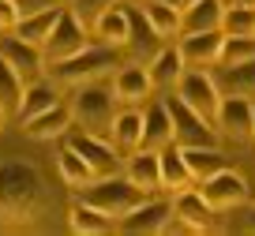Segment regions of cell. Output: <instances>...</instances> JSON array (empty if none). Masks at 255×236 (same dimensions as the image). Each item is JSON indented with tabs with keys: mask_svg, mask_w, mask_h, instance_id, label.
<instances>
[{
	"mask_svg": "<svg viewBox=\"0 0 255 236\" xmlns=\"http://www.w3.org/2000/svg\"><path fill=\"white\" fill-rule=\"evenodd\" d=\"M45 180L23 157L0 161V229H26L41 214Z\"/></svg>",
	"mask_w": 255,
	"mask_h": 236,
	"instance_id": "1",
	"label": "cell"
},
{
	"mask_svg": "<svg viewBox=\"0 0 255 236\" xmlns=\"http://www.w3.org/2000/svg\"><path fill=\"white\" fill-rule=\"evenodd\" d=\"M120 49L113 45H87L83 53L68 56L60 64H49L45 75H53L56 87H83V83H98L102 75H109L113 68H120Z\"/></svg>",
	"mask_w": 255,
	"mask_h": 236,
	"instance_id": "2",
	"label": "cell"
},
{
	"mask_svg": "<svg viewBox=\"0 0 255 236\" xmlns=\"http://www.w3.org/2000/svg\"><path fill=\"white\" fill-rule=\"evenodd\" d=\"M72 127L79 124V131H90L98 139H109L113 131V117H117V98L113 90L98 87V83H83L72 94Z\"/></svg>",
	"mask_w": 255,
	"mask_h": 236,
	"instance_id": "3",
	"label": "cell"
},
{
	"mask_svg": "<svg viewBox=\"0 0 255 236\" xmlns=\"http://www.w3.org/2000/svg\"><path fill=\"white\" fill-rule=\"evenodd\" d=\"M146 199V191L143 188H135V184L128 180V176H102V180H94V184H87L83 188V203H90V206H98V210H105L109 218H124L131 206H139Z\"/></svg>",
	"mask_w": 255,
	"mask_h": 236,
	"instance_id": "4",
	"label": "cell"
},
{
	"mask_svg": "<svg viewBox=\"0 0 255 236\" xmlns=\"http://www.w3.org/2000/svg\"><path fill=\"white\" fill-rule=\"evenodd\" d=\"M165 109H169V120H173V142L176 146H218L222 135L210 120H203L195 109L180 102V98H165Z\"/></svg>",
	"mask_w": 255,
	"mask_h": 236,
	"instance_id": "5",
	"label": "cell"
},
{
	"mask_svg": "<svg viewBox=\"0 0 255 236\" xmlns=\"http://www.w3.org/2000/svg\"><path fill=\"white\" fill-rule=\"evenodd\" d=\"M90 45V30L75 19V11L64 4V11H60V19H56V26H53V34L45 38V45H41V56H45V68L49 64H60V60H68V56H75V53H83V49Z\"/></svg>",
	"mask_w": 255,
	"mask_h": 236,
	"instance_id": "6",
	"label": "cell"
},
{
	"mask_svg": "<svg viewBox=\"0 0 255 236\" xmlns=\"http://www.w3.org/2000/svg\"><path fill=\"white\" fill-rule=\"evenodd\" d=\"M176 98H180L188 109H195L203 120L214 124V113H218V102H222V90H218L214 75L203 68H184V75L176 79Z\"/></svg>",
	"mask_w": 255,
	"mask_h": 236,
	"instance_id": "7",
	"label": "cell"
},
{
	"mask_svg": "<svg viewBox=\"0 0 255 236\" xmlns=\"http://www.w3.org/2000/svg\"><path fill=\"white\" fill-rule=\"evenodd\" d=\"M68 146H72L75 154L90 165L94 180L124 173V154H120L109 139H98V135H90V131H75V135H68Z\"/></svg>",
	"mask_w": 255,
	"mask_h": 236,
	"instance_id": "8",
	"label": "cell"
},
{
	"mask_svg": "<svg viewBox=\"0 0 255 236\" xmlns=\"http://www.w3.org/2000/svg\"><path fill=\"white\" fill-rule=\"evenodd\" d=\"M199 195L207 199V206L214 214H225V210H237V206L248 203V195H252V188H248V180L240 173H233L229 165L218 169L214 176H207V180H199Z\"/></svg>",
	"mask_w": 255,
	"mask_h": 236,
	"instance_id": "9",
	"label": "cell"
},
{
	"mask_svg": "<svg viewBox=\"0 0 255 236\" xmlns=\"http://www.w3.org/2000/svg\"><path fill=\"white\" fill-rule=\"evenodd\" d=\"M169 218H173V199L146 195L139 206H131V210L117 221V233H128V236H154V233H165Z\"/></svg>",
	"mask_w": 255,
	"mask_h": 236,
	"instance_id": "10",
	"label": "cell"
},
{
	"mask_svg": "<svg viewBox=\"0 0 255 236\" xmlns=\"http://www.w3.org/2000/svg\"><path fill=\"white\" fill-rule=\"evenodd\" d=\"M252 124H255V102L252 98L222 94L218 113H214L218 135H225V139H233V142H244V139H252Z\"/></svg>",
	"mask_w": 255,
	"mask_h": 236,
	"instance_id": "11",
	"label": "cell"
},
{
	"mask_svg": "<svg viewBox=\"0 0 255 236\" xmlns=\"http://www.w3.org/2000/svg\"><path fill=\"white\" fill-rule=\"evenodd\" d=\"M0 56L15 68V75L23 79V83H34V79L45 75V56H41V45H30V41L15 38V34H8V38L0 41Z\"/></svg>",
	"mask_w": 255,
	"mask_h": 236,
	"instance_id": "12",
	"label": "cell"
},
{
	"mask_svg": "<svg viewBox=\"0 0 255 236\" xmlns=\"http://www.w3.org/2000/svg\"><path fill=\"white\" fill-rule=\"evenodd\" d=\"M222 41H225V34H222V30L184 34V38L176 41V49H180V56H184V68H203V71H210V68L218 64Z\"/></svg>",
	"mask_w": 255,
	"mask_h": 236,
	"instance_id": "13",
	"label": "cell"
},
{
	"mask_svg": "<svg viewBox=\"0 0 255 236\" xmlns=\"http://www.w3.org/2000/svg\"><path fill=\"white\" fill-rule=\"evenodd\" d=\"M173 218L180 221L188 233H210L214 225V210L207 206V199L199 195V188H184L173 195Z\"/></svg>",
	"mask_w": 255,
	"mask_h": 236,
	"instance_id": "14",
	"label": "cell"
},
{
	"mask_svg": "<svg viewBox=\"0 0 255 236\" xmlns=\"http://www.w3.org/2000/svg\"><path fill=\"white\" fill-rule=\"evenodd\" d=\"M150 94H154V83H150L146 64H120L117 75H113V98L124 105H139Z\"/></svg>",
	"mask_w": 255,
	"mask_h": 236,
	"instance_id": "15",
	"label": "cell"
},
{
	"mask_svg": "<svg viewBox=\"0 0 255 236\" xmlns=\"http://www.w3.org/2000/svg\"><path fill=\"white\" fill-rule=\"evenodd\" d=\"M23 131H26V139H38V142H49V139L68 135V131H72V105H68V102L49 105L45 113L23 120Z\"/></svg>",
	"mask_w": 255,
	"mask_h": 236,
	"instance_id": "16",
	"label": "cell"
},
{
	"mask_svg": "<svg viewBox=\"0 0 255 236\" xmlns=\"http://www.w3.org/2000/svg\"><path fill=\"white\" fill-rule=\"evenodd\" d=\"M124 176L135 188H143L146 195H161V165H158V150H131L124 161Z\"/></svg>",
	"mask_w": 255,
	"mask_h": 236,
	"instance_id": "17",
	"label": "cell"
},
{
	"mask_svg": "<svg viewBox=\"0 0 255 236\" xmlns=\"http://www.w3.org/2000/svg\"><path fill=\"white\" fill-rule=\"evenodd\" d=\"M222 11H225V0H191V4H184L176 38L199 34V30H222Z\"/></svg>",
	"mask_w": 255,
	"mask_h": 236,
	"instance_id": "18",
	"label": "cell"
},
{
	"mask_svg": "<svg viewBox=\"0 0 255 236\" xmlns=\"http://www.w3.org/2000/svg\"><path fill=\"white\" fill-rule=\"evenodd\" d=\"M90 34L98 38V45H113V49H124L128 45V34H131V19H128L124 8H105L102 15L90 23Z\"/></svg>",
	"mask_w": 255,
	"mask_h": 236,
	"instance_id": "19",
	"label": "cell"
},
{
	"mask_svg": "<svg viewBox=\"0 0 255 236\" xmlns=\"http://www.w3.org/2000/svg\"><path fill=\"white\" fill-rule=\"evenodd\" d=\"M68 225H72V233H79V236H105V233H117V218H109L105 210L83 203V199L68 206Z\"/></svg>",
	"mask_w": 255,
	"mask_h": 236,
	"instance_id": "20",
	"label": "cell"
},
{
	"mask_svg": "<svg viewBox=\"0 0 255 236\" xmlns=\"http://www.w3.org/2000/svg\"><path fill=\"white\" fill-rule=\"evenodd\" d=\"M128 19H131V34H128V45H124V49L135 56V64H150L154 53H158L165 41H161L158 30L143 19V11H128Z\"/></svg>",
	"mask_w": 255,
	"mask_h": 236,
	"instance_id": "21",
	"label": "cell"
},
{
	"mask_svg": "<svg viewBox=\"0 0 255 236\" xmlns=\"http://www.w3.org/2000/svg\"><path fill=\"white\" fill-rule=\"evenodd\" d=\"M146 71H150L154 90H169V94H173L176 79L184 75V56H180V49H176V45H161L158 53H154V60L146 64Z\"/></svg>",
	"mask_w": 255,
	"mask_h": 236,
	"instance_id": "22",
	"label": "cell"
},
{
	"mask_svg": "<svg viewBox=\"0 0 255 236\" xmlns=\"http://www.w3.org/2000/svg\"><path fill=\"white\" fill-rule=\"evenodd\" d=\"M214 83L222 94H237V98H252L255 102V60L233 64V68L214 64Z\"/></svg>",
	"mask_w": 255,
	"mask_h": 236,
	"instance_id": "23",
	"label": "cell"
},
{
	"mask_svg": "<svg viewBox=\"0 0 255 236\" xmlns=\"http://www.w3.org/2000/svg\"><path fill=\"white\" fill-rule=\"evenodd\" d=\"M109 142H113L124 157L131 154V150H139V142H143V113H139L135 105H128L124 113H117V117H113Z\"/></svg>",
	"mask_w": 255,
	"mask_h": 236,
	"instance_id": "24",
	"label": "cell"
},
{
	"mask_svg": "<svg viewBox=\"0 0 255 236\" xmlns=\"http://www.w3.org/2000/svg\"><path fill=\"white\" fill-rule=\"evenodd\" d=\"M173 142V120H169L165 102H150L143 113V150H161Z\"/></svg>",
	"mask_w": 255,
	"mask_h": 236,
	"instance_id": "25",
	"label": "cell"
},
{
	"mask_svg": "<svg viewBox=\"0 0 255 236\" xmlns=\"http://www.w3.org/2000/svg\"><path fill=\"white\" fill-rule=\"evenodd\" d=\"M158 165H161V191H184V188H191V173H188V165H184V154H180V146L176 142H169V146H161L158 150Z\"/></svg>",
	"mask_w": 255,
	"mask_h": 236,
	"instance_id": "26",
	"label": "cell"
},
{
	"mask_svg": "<svg viewBox=\"0 0 255 236\" xmlns=\"http://www.w3.org/2000/svg\"><path fill=\"white\" fill-rule=\"evenodd\" d=\"M180 154H184V165H188L195 184L214 176L218 169H225V154L218 146H180Z\"/></svg>",
	"mask_w": 255,
	"mask_h": 236,
	"instance_id": "27",
	"label": "cell"
},
{
	"mask_svg": "<svg viewBox=\"0 0 255 236\" xmlns=\"http://www.w3.org/2000/svg\"><path fill=\"white\" fill-rule=\"evenodd\" d=\"M60 11H64V4L45 8V11H38V15H23V19L15 23V30H11V34H15V38H23V41H30V45H45V38L53 34Z\"/></svg>",
	"mask_w": 255,
	"mask_h": 236,
	"instance_id": "28",
	"label": "cell"
},
{
	"mask_svg": "<svg viewBox=\"0 0 255 236\" xmlns=\"http://www.w3.org/2000/svg\"><path fill=\"white\" fill-rule=\"evenodd\" d=\"M56 102H60V94H56V83L34 79V83H26V87H23V102H19V120L38 117V113H45L49 105H56Z\"/></svg>",
	"mask_w": 255,
	"mask_h": 236,
	"instance_id": "29",
	"label": "cell"
},
{
	"mask_svg": "<svg viewBox=\"0 0 255 236\" xmlns=\"http://www.w3.org/2000/svg\"><path fill=\"white\" fill-rule=\"evenodd\" d=\"M143 19L158 30V38H176V30H180V8H173L169 0H143Z\"/></svg>",
	"mask_w": 255,
	"mask_h": 236,
	"instance_id": "30",
	"label": "cell"
},
{
	"mask_svg": "<svg viewBox=\"0 0 255 236\" xmlns=\"http://www.w3.org/2000/svg\"><path fill=\"white\" fill-rule=\"evenodd\" d=\"M56 169H60V180L68 184V188H75V191H83L87 184H94V173H90V165L83 161L79 154H75L68 142L60 146V154H56Z\"/></svg>",
	"mask_w": 255,
	"mask_h": 236,
	"instance_id": "31",
	"label": "cell"
},
{
	"mask_svg": "<svg viewBox=\"0 0 255 236\" xmlns=\"http://www.w3.org/2000/svg\"><path fill=\"white\" fill-rule=\"evenodd\" d=\"M23 79L15 75V68H11L4 56H0V109L8 113V117H19V102H23Z\"/></svg>",
	"mask_w": 255,
	"mask_h": 236,
	"instance_id": "32",
	"label": "cell"
},
{
	"mask_svg": "<svg viewBox=\"0 0 255 236\" xmlns=\"http://www.w3.org/2000/svg\"><path fill=\"white\" fill-rule=\"evenodd\" d=\"M222 34H233V38H255V8L233 0L229 8L222 11Z\"/></svg>",
	"mask_w": 255,
	"mask_h": 236,
	"instance_id": "33",
	"label": "cell"
},
{
	"mask_svg": "<svg viewBox=\"0 0 255 236\" xmlns=\"http://www.w3.org/2000/svg\"><path fill=\"white\" fill-rule=\"evenodd\" d=\"M244 60H255V38H233V34H225L218 64H222V68H233V64H244Z\"/></svg>",
	"mask_w": 255,
	"mask_h": 236,
	"instance_id": "34",
	"label": "cell"
},
{
	"mask_svg": "<svg viewBox=\"0 0 255 236\" xmlns=\"http://www.w3.org/2000/svg\"><path fill=\"white\" fill-rule=\"evenodd\" d=\"M113 4H117V0H68V8L75 11V19H79L87 30H90V23H94L105 8H113Z\"/></svg>",
	"mask_w": 255,
	"mask_h": 236,
	"instance_id": "35",
	"label": "cell"
},
{
	"mask_svg": "<svg viewBox=\"0 0 255 236\" xmlns=\"http://www.w3.org/2000/svg\"><path fill=\"white\" fill-rule=\"evenodd\" d=\"M19 23V8L15 0H0V34H11Z\"/></svg>",
	"mask_w": 255,
	"mask_h": 236,
	"instance_id": "36",
	"label": "cell"
},
{
	"mask_svg": "<svg viewBox=\"0 0 255 236\" xmlns=\"http://www.w3.org/2000/svg\"><path fill=\"white\" fill-rule=\"evenodd\" d=\"M56 4H68V0H15L19 19H23V15H38V11H45V8H56Z\"/></svg>",
	"mask_w": 255,
	"mask_h": 236,
	"instance_id": "37",
	"label": "cell"
},
{
	"mask_svg": "<svg viewBox=\"0 0 255 236\" xmlns=\"http://www.w3.org/2000/svg\"><path fill=\"white\" fill-rule=\"evenodd\" d=\"M244 229H248V233H255V206H248V210H244Z\"/></svg>",
	"mask_w": 255,
	"mask_h": 236,
	"instance_id": "38",
	"label": "cell"
},
{
	"mask_svg": "<svg viewBox=\"0 0 255 236\" xmlns=\"http://www.w3.org/2000/svg\"><path fill=\"white\" fill-rule=\"evenodd\" d=\"M4 124H8V113H4V109H0V131H4Z\"/></svg>",
	"mask_w": 255,
	"mask_h": 236,
	"instance_id": "39",
	"label": "cell"
},
{
	"mask_svg": "<svg viewBox=\"0 0 255 236\" xmlns=\"http://www.w3.org/2000/svg\"><path fill=\"white\" fill-rule=\"evenodd\" d=\"M237 4H248V8H255V0H237Z\"/></svg>",
	"mask_w": 255,
	"mask_h": 236,
	"instance_id": "40",
	"label": "cell"
},
{
	"mask_svg": "<svg viewBox=\"0 0 255 236\" xmlns=\"http://www.w3.org/2000/svg\"><path fill=\"white\" fill-rule=\"evenodd\" d=\"M252 139H255V124H252Z\"/></svg>",
	"mask_w": 255,
	"mask_h": 236,
	"instance_id": "41",
	"label": "cell"
}]
</instances>
